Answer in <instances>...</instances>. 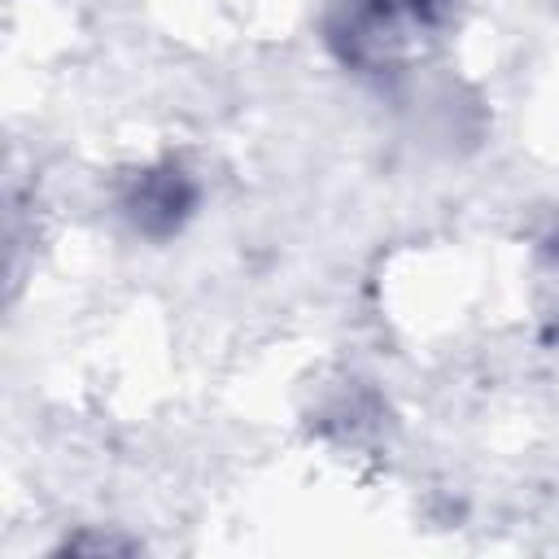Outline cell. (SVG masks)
Here are the masks:
<instances>
[{"label": "cell", "instance_id": "obj_2", "mask_svg": "<svg viewBox=\"0 0 559 559\" xmlns=\"http://www.w3.org/2000/svg\"><path fill=\"white\" fill-rule=\"evenodd\" d=\"M192 205H197V183L179 166H157V170L135 175L122 197V210L135 223V231H144L153 240L179 231L183 218L192 214Z\"/></svg>", "mask_w": 559, "mask_h": 559}, {"label": "cell", "instance_id": "obj_1", "mask_svg": "<svg viewBox=\"0 0 559 559\" xmlns=\"http://www.w3.org/2000/svg\"><path fill=\"white\" fill-rule=\"evenodd\" d=\"M454 0H345V22L336 39H345V57L367 61V48L384 39L397 44L406 31H432L450 17Z\"/></svg>", "mask_w": 559, "mask_h": 559}]
</instances>
